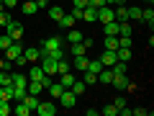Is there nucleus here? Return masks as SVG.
<instances>
[{
  "label": "nucleus",
  "instance_id": "obj_26",
  "mask_svg": "<svg viewBox=\"0 0 154 116\" xmlns=\"http://www.w3.org/2000/svg\"><path fill=\"white\" fill-rule=\"evenodd\" d=\"M88 62H90V60H88V54H80V57H75V67H77V70H82V72L88 70Z\"/></svg>",
  "mask_w": 154,
  "mask_h": 116
},
{
  "label": "nucleus",
  "instance_id": "obj_27",
  "mask_svg": "<svg viewBox=\"0 0 154 116\" xmlns=\"http://www.w3.org/2000/svg\"><path fill=\"white\" fill-rule=\"evenodd\" d=\"M13 111H16L18 116H28V114H31V108H28L23 101H16V108H13Z\"/></svg>",
  "mask_w": 154,
  "mask_h": 116
},
{
  "label": "nucleus",
  "instance_id": "obj_14",
  "mask_svg": "<svg viewBox=\"0 0 154 116\" xmlns=\"http://www.w3.org/2000/svg\"><path fill=\"white\" fill-rule=\"evenodd\" d=\"M113 13H116V21H118V23L128 21V8H126V5H118V8H113Z\"/></svg>",
  "mask_w": 154,
  "mask_h": 116
},
{
  "label": "nucleus",
  "instance_id": "obj_50",
  "mask_svg": "<svg viewBox=\"0 0 154 116\" xmlns=\"http://www.w3.org/2000/svg\"><path fill=\"white\" fill-rule=\"evenodd\" d=\"M88 5V0H75V8H85Z\"/></svg>",
  "mask_w": 154,
  "mask_h": 116
},
{
  "label": "nucleus",
  "instance_id": "obj_1",
  "mask_svg": "<svg viewBox=\"0 0 154 116\" xmlns=\"http://www.w3.org/2000/svg\"><path fill=\"white\" fill-rule=\"evenodd\" d=\"M57 101H59V103H62V108H72V106L77 103V95L72 93L69 88H64V90H62V95H59V98H57Z\"/></svg>",
  "mask_w": 154,
  "mask_h": 116
},
{
  "label": "nucleus",
  "instance_id": "obj_43",
  "mask_svg": "<svg viewBox=\"0 0 154 116\" xmlns=\"http://www.w3.org/2000/svg\"><path fill=\"white\" fill-rule=\"evenodd\" d=\"M11 21H13V18H11V13H8V11H0V26H8Z\"/></svg>",
  "mask_w": 154,
  "mask_h": 116
},
{
  "label": "nucleus",
  "instance_id": "obj_36",
  "mask_svg": "<svg viewBox=\"0 0 154 116\" xmlns=\"http://www.w3.org/2000/svg\"><path fill=\"white\" fill-rule=\"evenodd\" d=\"M98 114H100V116H116V114H118V108H116L113 103H108V106H105V108H100Z\"/></svg>",
  "mask_w": 154,
  "mask_h": 116
},
{
  "label": "nucleus",
  "instance_id": "obj_13",
  "mask_svg": "<svg viewBox=\"0 0 154 116\" xmlns=\"http://www.w3.org/2000/svg\"><path fill=\"white\" fill-rule=\"evenodd\" d=\"M26 90L31 95H38L41 90H44V85H41V80H28V85H26Z\"/></svg>",
  "mask_w": 154,
  "mask_h": 116
},
{
  "label": "nucleus",
  "instance_id": "obj_20",
  "mask_svg": "<svg viewBox=\"0 0 154 116\" xmlns=\"http://www.w3.org/2000/svg\"><path fill=\"white\" fill-rule=\"evenodd\" d=\"M13 85H16V88H26L28 85V80H26V75H21V72H13Z\"/></svg>",
  "mask_w": 154,
  "mask_h": 116
},
{
  "label": "nucleus",
  "instance_id": "obj_24",
  "mask_svg": "<svg viewBox=\"0 0 154 116\" xmlns=\"http://www.w3.org/2000/svg\"><path fill=\"white\" fill-rule=\"evenodd\" d=\"M62 16H64V8H59V5H51V8H49V18H51V21L59 23Z\"/></svg>",
  "mask_w": 154,
  "mask_h": 116
},
{
  "label": "nucleus",
  "instance_id": "obj_2",
  "mask_svg": "<svg viewBox=\"0 0 154 116\" xmlns=\"http://www.w3.org/2000/svg\"><path fill=\"white\" fill-rule=\"evenodd\" d=\"M33 111H36L38 116H54L59 108H57V103H51V101H46V103H41V101H38V106H36Z\"/></svg>",
  "mask_w": 154,
  "mask_h": 116
},
{
  "label": "nucleus",
  "instance_id": "obj_19",
  "mask_svg": "<svg viewBox=\"0 0 154 116\" xmlns=\"http://www.w3.org/2000/svg\"><path fill=\"white\" fill-rule=\"evenodd\" d=\"M59 75H62V77H59V83L64 85V88H69V85H72V83H75V80H77V77L72 75L69 70H67V72H59Z\"/></svg>",
  "mask_w": 154,
  "mask_h": 116
},
{
  "label": "nucleus",
  "instance_id": "obj_31",
  "mask_svg": "<svg viewBox=\"0 0 154 116\" xmlns=\"http://www.w3.org/2000/svg\"><path fill=\"white\" fill-rule=\"evenodd\" d=\"M100 70H103V62H100V60H90L88 62V72H95V75H98Z\"/></svg>",
  "mask_w": 154,
  "mask_h": 116
},
{
  "label": "nucleus",
  "instance_id": "obj_30",
  "mask_svg": "<svg viewBox=\"0 0 154 116\" xmlns=\"http://www.w3.org/2000/svg\"><path fill=\"white\" fill-rule=\"evenodd\" d=\"M126 8H128V18L141 21V8H139V5H126Z\"/></svg>",
  "mask_w": 154,
  "mask_h": 116
},
{
  "label": "nucleus",
  "instance_id": "obj_23",
  "mask_svg": "<svg viewBox=\"0 0 154 116\" xmlns=\"http://www.w3.org/2000/svg\"><path fill=\"white\" fill-rule=\"evenodd\" d=\"M0 101H13V85H0Z\"/></svg>",
  "mask_w": 154,
  "mask_h": 116
},
{
  "label": "nucleus",
  "instance_id": "obj_48",
  "mask_svg": "<svg viewBox=\"0 0 154 116\" xmlns=\"http://www.w3.org/2000/svg\"><path fill=\"white\" fill-rule=\"evenodd\" d=\"M0 70H11V62H8V60H0Z\"/></svg>",
  "mask_w": 154,
  "mask_h": 116
},
{
  "label": "nucleus",
  "instance_id": "obj_10",
  "mask_svg": "<svg viewBox=\"0 0 154 116\" xmlns=\"http://www.w3.org/2000/svg\"><path fill=\"white\" fill-rule=\"evenodd\" d=\"M110 80H113V70H110V67H103V70L98 72V83L110 85Z\"/></svg>",
  "mask_w": 154,
  "mask_h": 116
},
{
  "label": "nucleus",
  "instance_id": "obj_17",
  "mask_svg": "<svg viewBox=\"0 0 154 116\" xmlns=\"http://www.w3.org/2000/svg\"><path fill=\"white\" fill-rule=\"evenodd\" d=\"M103 28H105V36H118V21L103 23Z\"/></svg>",
  "mask_w": 154,
  "mask_h": 116
},
{
  "label": "nucleus",
  "instance_id": "obj_40",
  "mask_svg": "<svg viewBox=\"0 0 154 116\" xmlns=\"http://www.w3.org/2000/svg\"><path fill=\"white\" fill-rule=\"evenodd\" d=\"M13 44V39H11V34H0V49H8V47Z\"/></svg>",
  "mask_w": 154,
  "mask_h": 116
},
{
  "label": "nucleus",
  "instance_id": "obj_6",
  "mask_svg": "<svg viewBox=\"0 0 154 116\" xmlns=\"http://www.w3.org/2000/svg\"><path fill=\"white\" fill-rule=\"evenodd\" d=\"M59 47H62V36H49L44 44H41V49L44 52H54V49H59Z\"/></svg>",
  "mask_w": 154,
  "mask_h": 116
},
{
  "label": "nucleus",
  "instance_id": "obj_34",
  "mask_svg": "<svg viewBox=\"0 0 154 116\" xmlns=\"http://www.w3.org/2000/svg\"><path fill=\"white\" fill-rule=\"evenodd\" d=\"M110 70H113V75H123V72L128 70V62H116Z\"/></svg>",
  "mask_w": 154,
  "mask_h": 116
},
{
  "label": "nucleus",
  "instance_id": "obj_18",
  "mask_svg": "<svg viewBox=\"0 0 154 116\" xmlns=\"http://www.w3.org/2000/svg\"><path fill=\"white\" fill-rule=\"evenodd\" d=\"M23 57H26V62H38L41 57H38V49L36 47H28L26 52H23Z\"/></svg>",
  "mask_w": 154,
  "mask_h": 116
},
{
  "label": "nucleus",
  "instance_id": "obj_21",
  "mask_svg": "<svg viewBox=\"0 0 154 116\" xmlns=\"http://www.w3.org/2000/svg\"><path fill=\"white\" fill-rule=\"evenodd\" d=\"M23 13H26V16H33V13L38 11V5H36V0H26V3H23Z\"/></svg>",
  "mask_w": 154,
  "mask_h": 116
},
{
  "label": "nucleus",
  "instance_id": "obj_29",
  "mask_svg": "<svg viewBox=\"0 0 154 116\" xmlns=\"http://www.w3.org/2000/svg\"><path fill=\"white\" fill-rule=\"evenodd\" d=\"M80 54H88V47H85L82 41H77V44H72V57H80Z\"/></svg>",
  "mask_w": 154,
  "mask_h": 116
},
{
  "label": "nucleus",
  "instance_id": "obj_49",
  "mask_svg": "<svg viewBox=\"0 0 154 116\" xmlns=\"http://www.w3.org/2000/svg\"><path fill=\"white\" fill-rule=\"evenodd\" d=\"M105 3H108V5H123L126 0H105Z\"/></svg>",
  "mask_w": 154,
  "mask_h": 116
},
{
  "label": "nucleus",
  "instance_id": "obj_47",
  "mask_svg": "<svg viewBox=\"0 0 154 116\" xmlns=\"http://www.w3.org/2000/svg\"><path fill=\"white\" fill-rule=\"evenodd\" d=\"M118 114H121V116H131V108H128V106H123V108H118Z\"/></svg>",
  "mask_w": 154,
  "mask_h": 116
},
{
  "label": "nucleus",
  "instance_id": "obj_7",
  "mask_svg": "<svg viewBox=\"0 0 154 116\" xmlns=\"http://www.w3.org/2000/svg\"><path fill=\"white\" fill-rule=\"evenodd\" d=\"M18 54H23V49L18 47V41H13V44H11V47L5 49V60H8V62H13V60L18 57Z\"/></svg>",
  "mask_w": 154,
  "mask_h": 116
},
{
  "label": "nucleus",
  "instance_id": "obj_9",
  "mask_svg": "<svg viewBox=\"0 0 154 116\" xmlns=\"http://www.w3.org/2000/svg\"><path fill=\"white\" fill-rule=\"evenodd\" d=\"M100 62H103V67H113L116 62H118V57H116V52L105 49V52H103V57H100Z\"/></svg>",
  "mask_w": 154,
  "mask_h": 116
},
{
  "label": "nucleus",
  "instance_id": "obj_32",
  "mask_svg": "<svg viewBox=\"0 0 154 116\" xmlns=\"http://www.w3.org/2000/svg\"><path fill=\"white\" fill-rule=\"evenodd\" d=\"M23 103H26L28 106V108H36V106H38V95H31V93H26V98H23Z\"/></svg>",
  "mask_w": 154,
  "mask_h": 116
},
{
  "label": "nucleus",
  "instance_id": "obj_28",
  "mask_svg": "<svg viewBox=\"0 0 154 116\" xmlns=\"http://www.w3.org/2000/svg\"><path fill=\"white\" fill-rule=\"evenodd\" d=\"M46 72L41 70V67H31V72H28V80H44Z\"/></svg>",
  "mask_w": 154,
  "mask_h": 116
},
{
  "label": "nucleus",
  "instance_id": "obj_39",
  "mask_svg": "<svg viewBox=\"0 0 154 116\" xmlns=\"http://www.w3.org/2000/svg\"><path fill=\"white\" fill-rule=\"evenodd\" d=\"M26 93H28L26 88H16V85H13V101H23V98H26Z\"/></svg>",
  "mask_w": 154,
  "mask_h": 116
},
{
  "label": "nucleus",
  "instance_id": "obj_37",
  "mask_svg": "<svg viewBox=\"0 0 154 116\" xmlns=\"http://www.w3.org/2000/svg\"><path fill=\"white\" fill-rule=\"evenodd\" d=\"M0 85H13V77L8 70H0Z\"/></svg>",
  "mask_w": 154,
  "mask_h": 116
},
{
  "label": "nucleus",
  "instance_id": "obj_11",
  "mask_svg": "<svg viewBox=\"0 0 154 116\" xmlns=\"http://www.w3.org/2000/svg\"><path fill=\"white\" fill-rule=\"evenodd\" d=\"M110 85H116V88H131V85H128V77H126V72H123V75H113Z\"/></svg>",
  "mask_w": 154,
  "mask_h": 116
},
{
  "label": "nucleus",
  "instance_id": "obj_45",
  "mask_svg": "<svg viewBox=\"0 0 154 116\" xmlns=\"http://www.w3.org/2000/svg\"><path fill=\"white\" fill-rule=\"evenodd\" d=\"M113 106H116V108H123V106H126V98H123V95H118V98L113 101Z\"/></svg>",
  "mask_w": 154,
  "mask_h": 116
},
{
  "label": "nucleus",
  "instance_id": "obj_33",
  "mask_svg": "<svg viewBox=\"0 0 154 116\" xmlns=\"http://www.w3.org/2000/svg\"><path fill=\"white\" fill-rule=\"evenodd\" d=\"M105 49H110V52L118 49V36H105Z\"/></svg>",
  "mask_w": 154,
  "mask_h": 116
},
{
  "label": "nucleus",
  "instance_id": "obj_41",
  "mask_svg": "<svg viewBox=\"0 0 154 116\" xmlns=\"http://www.w3.org/2000/svg\"><path fill=\"white\" fill-rule=\"evenodd\" d=\"M13 111V106H11V101H0V116H8Z\"/></svg>",
  "mask_w": 154,
  "mask_h": 116
},
{
  "label": "nucleus",
  "instance_id": "obj_51",
  "mask_svg": "<svg viewBox=\"0 0 154 116\" xmlns=\"http://www.w3.org/2000/svg\"><path fill=\"white\" fill-rule=\"evenodd\" d=\"M36 5L38 8H46V5H49V0H36Z\"/></svg>",
  "mask_w": 154,
  "mask_h": 116
},
{
  "label": "nucleus",
  "instance_id": "obj_5",
  "mask_svg": "<svg viewBox=\"0 0 154 116\" xmlns=\"http://www.w3.org/2000/svg\"><path fill=\"white\" fill-rule=\"evenodd\" d=\"M98 21H100V23H108V21H116V13H113V8H108V5L98 8Z\"/></svg>",
  "mask_w": 154,
  "mask_h": 116
},
{
  "label": "nucleus",
  "instance_id": "obj_52",
  "mask_svg": "<svg viewBox=\"0 0 154 116\" xmlns=\"http://www.w3.org/2000/svg\"><path fill=\"white\" fill-rule=\"evenodd\" d=\"M146 3H152V0H146Z\"/></svg>",
  "mask_w": 154,
  "mask_h": 116
},
{
  "label": "nucleus",
  "instance_id": "obj_8",
  "mask_svg": "<svg viewBox=\"0 0 154 116\" xmlns=\"http://www.w3.org/2000/svg\"><path fill=\"white\" fill-rule=\"evenodd\" d=\"M80 18H82V21H88V23H95V21H98V11H95V8H90V5H85Z\"/></svg>",
  "mask_w": 154,
  "mask_h": 116
},
{
  "label": "nucleus",
  "instance_id": "obj_42",
  "mask_svg": "<svg viewBox=\"0 0 154 116\" xmlns=\"http://www.w3.org/2000/svg\"><path fill=\"white\" fill-rule=\"evenodd\" d=\"M67 70H69V65H67L64 57H62V60H57V75H59V72H67Z\"/></svg>",
  "mask_w": 154,
  "mask_h": 116
},
{
  "label": "nucleus",
  "instance_id": "obj_16",
  "mask_svg": "<svg viewBox=\"0 0 154 116\" xmlns=\"http://www.w3.org/2000/svg\"><path fill=\"white\" fill-rule=\"evenodd\" d=\"M82 31H77V28H69V31H67V41H69V44H77V41H82Z\"/></svg>",
  "mask_w": 154,
  "mask_h": 116
},
{
  "label": "nucleus",
  "instance_id": "obj_38",
  "mask_svg": "<svg viewBox=\"0 0 154 116\" xmlns=\"http://www.w3.org/2000/svg\"><path fill=\"white\" fill-rule=\"evenodd\" d=\"M82 83H85V85H95V83H98V75H95V72H88V70H85Z\"/></svg>",
  "mask_w": 154,
  "mask_h": 116
},
{
  "label": "nucleus",
  "instance_id": "obj_46",
  "mask_svg": "<svg viewBox=\"0 0 154 116\" xmlns=\"http://www.w3.org/2000/svg\"><path fill=\"white\" fill-rule=\"evenodd\" d=\"M3 5H5V11H8V8H13V5H18V0H3Z\"/></svg>",
  "mask_w": 154,
  "mask_h": 116
},
{
  "label": "nucleus",
  "instance_id": "obj_4",
  "mask_svg": "<svg viewBox=\"0 0 154 116\" xmlns=\"http://www.w3.org/2000/svg\"><path fill=\"white\" fill-rule=\"evenodd\" d=\"M5 34H11V39H13V41H18V39L23 36V26H21L18 21H11V23L5 26Z\"/></svg>",
  "mask_w": 154,
  "mask_h": 116
},
{
  "label": "nucleus",
  "instance_id": "obj_22",
  "mask_svg": "<svg viewBox=\"0 0 154 116\" xmlns=\"http://www.w3.org/2000/svg\"><path fill=\"white\" fill-rule=\"evenodd\" d=\"M69 90H72V93H75V95H82L85 90H88V85H85L82 80H75V83L69 85Z\"/></svg>",
  "mask_w": 154,
  "mask_h": 116
},
{
  "label": "nucleus",
  "instance_id": "obj_15",
  "mask_svg": "<svg viewBox=\"0 0 154 116\" xmlns=\"http://www.w3.org/2000/svg\"><path fill=\"white\" fill-rule=\"evenodd\" d=\"M46 90H49L51 98H59L62 90H64V85H62V83H49V85H46Z\"/></svg>",
  "mask_w": 154,
  "mask_h": 116
},
{
  "label": "nucleus",
  "instance_id": "obj_44",
  "mask_svg": "<svg viewBox=\"0 0 154 116\" xmlns=\"http://www.w3.org/2000/svg\"><path fill=\"white\" fill-rule=\"evenodd\" d=\"M131 114H136V116H149L152 111H149V108H131Z\"/></svg>",
  "mask_w": 154,
  "mask_h": 116
},
{
  "label": "nucleus",
  "instance_id": "obj_12",
  "mask_svg": "<svg viewBox=\"0 0 154 116\" xmlns=\"http://www.w3.org/2000/svg\"><path fill=\"white\" fill-rule=\"evenodd\" d=\"M116 57H118V62H128L131 60V47H118L116 49Z\"/></svg>",
  "mask_w": 154,
  "mask_h": 116
},
{
  "label": "nucleus",
  "instance_id": "obj_25",
  "mask_svg": "<svg viewBox=\"0 0 154 116\" xmlns=\"http://www.w3.org/2000/svg\"><path fill=\"white\" fill-rule=\"evenodd\" d=\"M77 23V18L72 16V13H64V16L59 18V26H64V28H69V26H75Z\"/></svg>",
  "mask_w": 154,
  "mask_h": 116
},
{
  "label": "nucleus",
  "instance_id": "obj_35",
  "mask_svg": "<svg viewBox=\"0 0 154 116\" xmlns=\"http://www.w3.org/2000/svg\"><path fill=\"white\" fill-rule=\"evenodd\" d=\"M141 21H146L149 26L154 23V11H152V8H144V11H141Z\"/></svg>",
  "mask_w": 154,
  "mask_h": 116
},
{
  "label": "nucleus",
  "instance_id": "obj_3",
  "mask_svg": "<svg viewBox=\"0 0 154 116\" xmlns=\"http://www.w3.org/2000/svg\"><path fill=\"white\" fill-rule=\"evenodd\" d=\"M41 70H44L46 75H57V60H54L51 54L41 57Z\"/></svg>",
  "mask_w": 154,
  "mask_h": 116
}]
</instances>
